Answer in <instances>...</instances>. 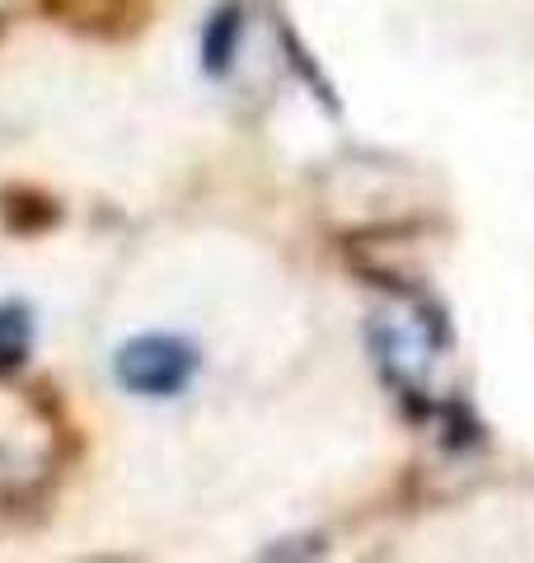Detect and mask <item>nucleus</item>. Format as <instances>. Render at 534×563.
Segmentation results:
<instances>
[{"label":"nucleus","mask_w":534,"mask_h":563,"mask_svg":"<svg viewBox=\"0 0 534 563\" xmlns=\"http://www.w3.org/2000/svg\"><path fill=\"white\" fill-rule=\"evenodd\" d=\"M192 372H198V352L183 339H169V333H141L118 352V380L146 399L178 395L192 380Z\"/></svg>","instance_id":"1"},{"label":"nucleus","mask_w":534,"mask_h":563,"mask_svg":"<svg viewBox=\"0 0 534 563\" xmlns=\"http://www.w3.org/2000/svg\"><path fill=\"white\" fill-rule=\"evenodd\" d=\"M29 352V314L20 306H0V366H14Z\"/></svg>","instance_id":"2"}]
</instances>
